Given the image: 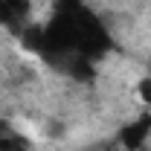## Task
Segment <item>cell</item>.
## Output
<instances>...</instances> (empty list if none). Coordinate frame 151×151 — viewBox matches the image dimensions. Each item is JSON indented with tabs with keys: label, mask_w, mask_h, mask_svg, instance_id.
Here are the masks:
<instances>
[{
	"label": "cell",
	"mask_w": 151,
	"mask_h": 151,
	"mask_svg": "<svg viewBox=\"0 0 151 151\" xmlns=\"http://www.w3.org/2000/svg\"><path fill=\"white\" fill-rule=\"evenodd\" d=\"M148 137H151V113L145 111L142 116H137L134 122L122 125V131H119V142H122V148H125V151H139L142 145H145Z\"/></svg>",
	"instance_id": "1"
},
{
	"label": "cell",
	"mask_w": 151,
	"mask_h": 151,
	"mask_svg": "<svg viewBox=\"0 0 151 151\" xmlns=\"http://www.w3.org/2000/svg\"><path fill=\"white\" fill-rule=\"evenodd\" d=\"M23 18L9 0H0V26H18V20Z\"/></svg>",
	"instance_id": "2"
},
{
	"label": "cell",
	"mask_w": 151,
	"mask_h": 151,
	"mask_svg": "<svg viewBox=\"0 0 151 151\" xmlns=\"http://www.w3.org/2000/svg\"><path fill=\"white\" fill-rule=\"evenodd\" d=\"M137 99L142 105H151V76H142L137 81Z\"/></svg>",
	"instance_id": "3"
}]
</instances>
